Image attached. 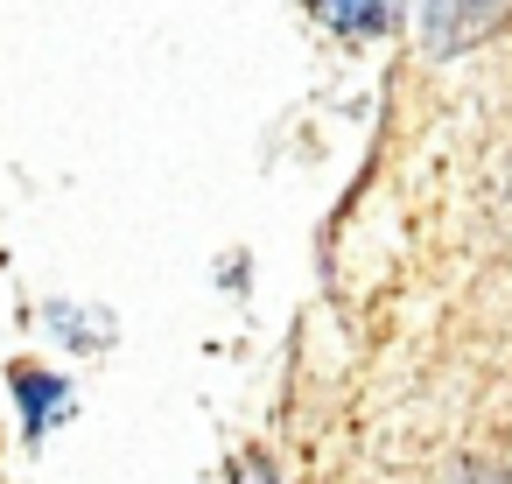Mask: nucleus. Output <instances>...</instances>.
I'll use <instances>...</instances> for the list:
<instances>
[{
    "label": "nucleus",
    "instance_id": "obj_2",
    "mask_svg": "<svg viewBox=\"0 0 512 484\" xmlns=\"http://www.w3.org/2000/svg\"><path fill=\"white\" fill-rule=\"evenodd\" d=\"M309 8L330 29H344V36H386L393 15H400V0H309Z\"/></svg>",
    "mask_w": 512,
    "mask_h": 484
},
{
    "label": "nucleus",
    "instance_id": "obj_4",
    "mask_svg": "<svg viewBox=\"0 0 512 484\" xmlns=\"http://www.w3.org/2000/svg\"><path fill=\"white\" fill-rule=\"evenodd\" d=\"M239 484H281V477H274L260 456H246V463H239Z\"/></svg>",
    "mask_w": 512,
    "mask_h": 484
},
{
    "label": "nucleus",
    "instance_id": "obj_1",
    "mask_svg": "<svg viewBox=\"0 0 512 484\" xmlns=\"http://www.w3.org/2000/svg\"><path fill=\"white\" fill-rule=\"evenodd\" d=\"M498 22H505V0H421V36L435 57L477 50Z\"/></svg>",
    "mask_w": 512,
    "mask_h": 484
},
{
    "label": "nucleus",
    "instance_id": "obj_5",
    "mask_svg": "<svg viewBox=\"0 0 512 484\" xmlns=\"http://www.w3.org/2000/svg\"><path fill=\"white\" fill-rule=\"evenodd\" d=\"M456 484H512V477H505V470H491V463H470Z\"/></svg>",
    "mask_w": 512,
    "mask_h": 484
},
{
    "label": "nucleus",
    "instance_id": "obj_3",
    "mask_svg": "<svg viewBox=\"0 0 512 484\" xmlns=\"http://www.w3.org/2000/svg\"><path fill=\"white\" fill-rule=\"evenodd\" d=\"M15 386H22V400H29V435H43V414L64 407V386L43 379V372H15Z\"/></svg>",
    "mask_w": 512,
    "mask_h": 484
}]
</instances>
